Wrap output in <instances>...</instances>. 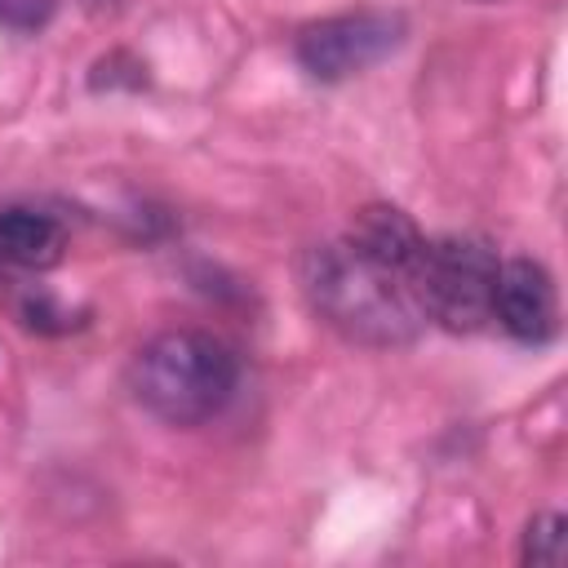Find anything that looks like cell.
Here are the masks:
<instances>
[{
    "label": "cell",
    "mask_w": 568,
    "mask_h": 568,
    "mask_svg": "<svg viewBox=\"0 0 568 568\" xmlns=\"http://www.w3.org/2000/svg\"><path fill=\"white\" fill-rule=\"evenodd\" d=\"M89 4H115V0H89Z\"/></svg>",
    "instance_id": "obj_9"
},
{
    "label": "cell",
    "mask_w": 568,
    "mask_h": 568,
    "mask_svg": "<svg viewBox=\"0 0 568 568\" xmlns=\"http://www.w3.org/2000/svg\"><path fill=\"white\" fill-rule=\"evenodd\" d=\"M493 320L524 346H546L559 328V297L555 280L532 257H510L497 266L493 288Z\"/></svg>",
    "instance_id": "obj_5"
},
{
    "label": "cell",
    "mask_w": 568,
    "mask_h": 568,
    "mask_svg": "<svg viewBox=\"0 0 568 568\" xmlns=\"http://www.w3.org/2000/svg\"><path fill=\"white\" fill-rule=\"evenodd\" d=\"M62 248H67V231L58 217L22 204L0 209V266L49 271L62 262Z\"/></svg>",
    "instance_id": "obj_6"
},
{
    "label": "cell",
    "mask_w": 568,
    "mask_h": 568,
    "mask_svg": "<svg viewBox=\"0 0 568 568\" xmlns=\"http://www.w3.org/2000/svg\"><path fill=\"white\" fill-rule=\"evenodd\" d=\"M497 248L479 235H439L426 240L417 297L426 320L448 333H475L493 320V288H497Z\"/></svg>",
    "instance_id": "obj_3"
},
{
    "label": "cell",
    "mask_w": 568,
    "mask_h": 568,
    "mask_svg": "<svg viewBox=\"0 0 568 568\" xmlns=\"http://www.w3.org/2000/svg\"><path fill=\"white\" fill-rule=\"evenodd\" d=\"M235 382H240L235 351L200 328L155 333L129 359L133 399L169 426H200L217 417L231 404Z\"/></svg>",
    "instance_id": "obj_2"
},
{
    "label": "cell",
    "mask_w": 568,
    "mask_h": 568,
    "mask_svg": "<svg viewBox=\"0 0 568 568\" xmlns=\"http://www.w3.org/2000/svg\"><path fill=\"white\" fill-rule=\"evenodd\" d=\"M404 40V18L390 9H355V13H333L320 22H306L293 40V53L311 80L337 84L351 80L382 58H390Z\"/></svg>",
    "instance_id": "obj_4"
},
{
    "label": "cell",
    "mask_w": 568,
    "mask_h": 568,
    "mask_svg": "<svg viewBox=\"0 0 568 568\" xmlns=\"http://www.w3.org/2000/svg\"><path fill=\"white\" fill-rule=\"evenodd\" d=\"M297 280L311 311L346 342L408 346L426 328L417 271L373 253L351 235L311 244L297 262Z\"/></svg>",
    "instance_id": "obj_1"
},
{
    "label": "cell",
    "mask_w": 568,
    "mask_h": 568,
    "mask_svg": "<svg viewBox=\"0 0 568 568\" xmlns=\"http://www.w3.org/2000/svg\"><path fill=\"white\" fill-rule=\"evenodd\" d=\"M58 0H0V22L9 31H40L49 27Z\"/></svg>",
    "instance_id": "obj_8"
},
{
    "label": "cell",
    "mask_w": 568,
    "mask_h": 568,
    "mask_svg": "<svg viewBox=\"0 0 568 568\" xmlns=\"http://www.w3.org/2000/svg\"><path fill=\"white\" fill-rule=\"evenodd\" d=\"M564 515H537L528 528H524V550L519 559L524 564H537V568H559L564 564Z\"/></svg>",
    "instance_id": "obj_7"
}]
</instances>
